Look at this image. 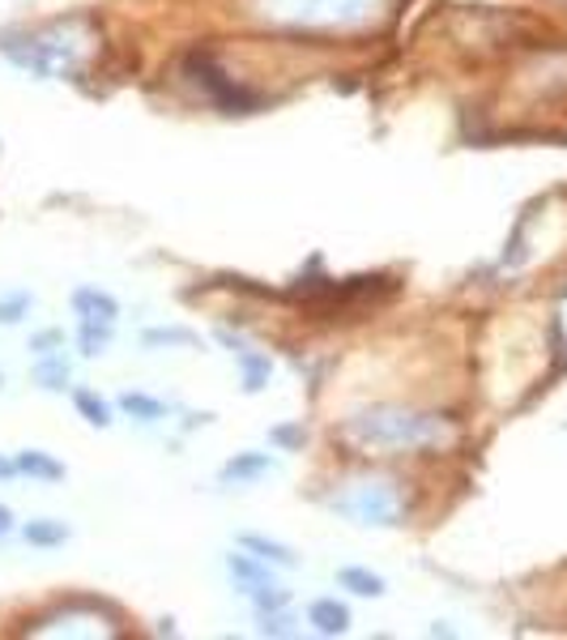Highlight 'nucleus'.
Here are the masks:
<instances>
[{
    "instance_id": "nucleus-1",
    "label": "nucleus",
    "mask_w": 567,
    "mask_h": 640,
    "mask_svg": "<svg viewBox=\"0 0 567 640\" xmlns=\"http://www.w3.org/2000/svg\"><path fill=\"white\" fill-rule=\"evenodd\" d=\"M73 307H78L81 321H103V325H115V316H120V304L108 291H94V286H81L73 295Z\"/></svg>"
},
{
    "instance_id": "nucleus-17",
    "label": "nucleus",
    "mask_w": 567,
    "mask_h": 640,
    "mask_svg": "<svg viewBox=\"0 0 567 640\" xmlns=\"http://www.w3.org/2000/svg\"><path fill=\"white\" fill-rule=\"evenodd\" d=\"M9 474H18V461H0V478H9Z\"/></svg>"
},
{
    "instance_id": "nucleus-2",
    "label": "nucleus",
    "mask_w": 567,
    "mask_h": 640,
    "mask_svg": "<svg viewBox=\"0 0 567 640\" xmlns=\"http://www.w3.org/2000/svg\"><path fill=\"white\" fill-rule=\"evenodd\" d=\"M307 619L316 623V632H324V637H337V632H346V628H351V611H346V607H337L333 598H321V602H312Z\"/></svg>"
},
{
    "instance_id": "nucleus-13",
    "label": "nucleus",
    "mask_w": 567,
    "mask_h": 640,
    "mask_svg": "<svg viewBox=\"0 0 567 640\" xmlns=\"http://www.w3.org/2000/svg\"><path fill=\"white\" fill-rule=\"evenodd\" d=\"M124 410H129V415H141V418H159L162 415L159 402H150V397H133V393L124 397Z\"/></svg>"
},
{
    "instance_id": "nucleus-9",
    "label": "nucleus",
    "mask_w": 567,
    "mask_h": 640,
    "mask_svg": "<svg viewBox=\"0 0 567 640\" xmlns=\"http://www.w3.org/2000/svg\"><path fill=\"white\" fill-rule=\"evenodd\" d=\"M64 538H69V529L60 521H52V526L48 521H30L27 526V542H34V547H60Z\"/></svg>"
},
{
    "instance_id": "nucleus-11",
    "label": "nucleus",
    "mask_w": 567,
    "mask_h": 640,
    "mask_svg": "<svg viewBox=\"0 0 567 640\" xmlns=\"http://www.w3.org/2000/svg\"><path fill=\"white\" fill-rule=\"evenodd\" d=\"M34 376L43 380V389H64L69 385V367H64V359H48L34 367Z\"/></svg>"
},
{
    "instance_id": "nucleus-12",
    "label": "nucleus",
    "mask_w": 567,
    "mask_h": 640,
    "mask_svg": "<svg viewBox=\"0 0 567 640\" xmlns=\"http://www.w3.org/2000/svg\"><path fill=\"white\" fill-rule=\"evenodd\" d=\"M270 470V457H240V461H231L222 478H252V474Z\"/></svg>"
},
{
    "instance_id": "nucleus-3",
    "label": "nucleus",
    "mask_w": 567,
    "mask_h": 640,
    "mask_svg": "<svg viewBox=\"0 0 567 640\" xmlns=\"http://www.w3.org/2000/svg\"><path fill=\"white\" fill-rule=\"evenodd\" d=\"M222 342H231V346H235V359H240V367H243V380H247V389L256 393L261 385H265V376H270V359L252 355L243 342H235V337H226V334H222Z\"/></svg>"
},
{
    "instance_id": "nucleus-6",
    "label": "nucleus",
    "mask_w": 567,
    "mask_h": 640,
    "mask_svg": "<svg viewBox=\"0 0 567 640\" xmlns=\"http://www.w3.org/2000/svg\"><path fill=\"white\" fill-rule=\"evenodd\" d=\"M240 542L247 547V551H256V556L265 559V563H282V568H295V556H291V547H282V542L256 538V534H243Z\"/></svg>"
},
{
    "instance_id": "nucleus-10",
    "label": "nucleus",
    "mask_w": 567,
    "mask_h": 640,
    "mask_svg": "<svg viewBox=\"0 0 567 640\" xmlns=\"http://www.w3.org/2000/svg\"><path fill=\"white\" fill-rule=\"evenodd\" d=\"M78 410L85 415V423H94V427H108V423H111V410H108V406H103V402H99L94 393H85V389L78 393Z\"/></svg>"
},
{
    "instance_id": "nucleus-7",
    "label": "nucleus",
    "mask_w": 567,
    "mask_h": 640,
    "mask_svg": "<svg viewBox=\"0 0 567 640\" xmlns=\"http://www.w3.org/2000/svg\"><path fill=\"white\" fill-rule=\"evenodd\" d=\"M111 342V325L103 321H81V355H103Z\"/></svg>"
},
{
    "instance_id": "nucleus-14",
    "label": "nucleus",
    "mask_w": 567,
    "mask_h": 640,
    "mask_svg": "<svg viewBox=\"0 0 567 640\" xmlns=\"http://www.w3.org/2000/svg\"><path fill=\"white\" fill-rule=\"evenodd\" d=\"M27 307H30V299H27V295H18V299H4V304H0V321L9 325V321H18V316H22Z\"/></svg>"
},
{
    "instance_id": "nucleus-15",
    "label": "nucleus",
    "mask_w": 567,
    "mask_h": 640,
    "mask_svg": "<svg viewBox=\"0 0 567 640\" xmlns=\"http://www.w3.org/2000/svg\"><path fill=\"white\" fill-rule=\"evenodd\" d=\"M273 440H282V445H298V440H303V431H273Z\"/></svg>"
},
{
    "instance_id": "nucleus-16",
    "label": "nucleus",
    "mask_w": 567,
    "mask_h": 640,
    "mask_svg": "<svg viewBox=\"0 0 567 640\" xmlns=\"http://www.w3.org/2000/svg\"><path fill=\"white\" fill-rule=\"evenodd\" d=\"M9 529H13V512H9V508H0V538H4Z\"/></svg>"
},
{
    "instance_id": "nucleus-4",
    "label": "nucleus",
    "mask_w": 567,
    "mask_h": 640,
    "mask_svg": "<svg viewBox=\"0 0 567 640\" xmlns=\"http://www.w3.org/2000/svg\"><path fill=\"white\" fill-rule=\"evenodd\" d=\"M337 585L358 593V598H379V593H384V581H379L376 572H363V568H342V572H337Z\"/></svg>"
},
{
    "instance_id": "nucleus-5",
    "label": "nucleus",
    "mask_w": 567,
    "mask_h": 640,
    "mask_svg": "<svg viewBox=\"0 0 567 640\" xmlns=\"http://www.w3.org/2000/svg\"><path fill=\"white\" fill-rule=\"evenodd\" d=\"M18 470L30 474V478H43V482H60V478H64V466L52 461L48 453H22V457H18Z\"/></svg>"
},
{
    "instance_id": "nucleus-8",
    "label": "nucleus",
    "mask_w": 567,
    "mask_h": 640,
    "mask_svg": "<svg viewBox=\"0 0 567 640\" xmlns=\"http://www.w3.org/2000/svg\"><path fill=\"white\" fill-rule=\"evenodd\" d=\"M226 563H231V572H235V577H240V581L247 585V593L265 589V581H270V572H265V568H256V563H252L247 556H231Z\"/></svg>"
}]
</instances>
